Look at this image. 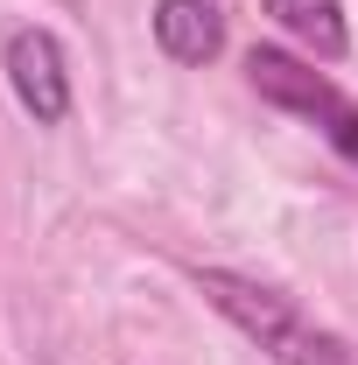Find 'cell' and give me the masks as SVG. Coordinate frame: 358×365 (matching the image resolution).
I'll use <instances>...</instances> for the list:
<instances>
[{
	"mask_svg": "<svg viewBox=\"0 0 358 365\" xmlns=\"http://www.w3.org/2000/svg\"><path fill=\"white\" fill-rule=\"evenodd\" d=\"M155 43L176 63H211L225 49V14L211 0H155Z\"/></svg>",
	"mask_w": 358,
	"mask_h": 365,
	"instance_id": "4",
	"label": "cell"
},
{
	"mask_svg": "<svg viewBox=\"0 0 358 365\" xmlns=\"http://www.w3.org/2000/svg\"><path fill=\"white\" fill-rule=\"evenodd\" d=\"M267 14L295 36V43H310L316 56H344V7L337 0H267Z\"/></svg>",
	"mask_w": 358,
	"mask_h": 365,
	"instance_id": "5",
	"label": "cell"
},
{
	"mask_svg": "<svg viewBox=\"0 0 358 365\" xmlns=\"http://www.w3.org/2000/svg\"><path fill=\"white\" fill-rule=\"evenodd\" d=\"M197 288L211 295V309L218 317H232L260 351H274L281 365H330L337 359V344L330 337H316L310 323L295 317V302L288 295H274V288H260V281H246V274H225V267H204L197 274Z\"/></svg>",
	"mask_w": 358,
	"mask_h": 365,
	"instance_id": "1",
	"label": "cell"
},
{
	"mask_svg": "<svg viewBox=\"0 0 358 365\" xmlns=\"http://www.w3.org/2000/svg\"><path fill=\"white\" fill-rule=\"evenodd\" d=\"M246 78H253V91H260L267 106L302 113L316 134H323V140H330V148L358 169V106L330 85V78H316L310 63H295L288 49H253V56H246Z\"/></svg>",
	"mask_w": 358,
	"mask_h": 365,
	"instance_id": "2",
	"label": "cell"
},
{
	"mask_svg": "<svg viewBox=\"0 0 358 365\" xmlns=\"http://www.w3.org/2000/svg\"><path fill=\"white\" fill-rule=\"evenodd\" d=\"M7 85H14V98L43 120V127H56L63 113H71V71H63V49H56V36H43V29H21L14 43H7Z\"/></svg>",
	"mask_w": 358,
	"mask_h": 365,
	"instance_id": "3",
	"label": "cell"
},
{
	"mask_svg": "<svg viewBox=\"0 0 358 365\" xmlns=\"http://www.w3.org/2000/svg\"><path fill=\"white\" fill-rule=\"evenodd\" d=\"M330 365H344V351H337V359H330Z\"/></svg>",
	"mask_w": 358,
	"mask_h": 365,
	"instance_id": "6",
	"label": "cell"
}]
</instances>
